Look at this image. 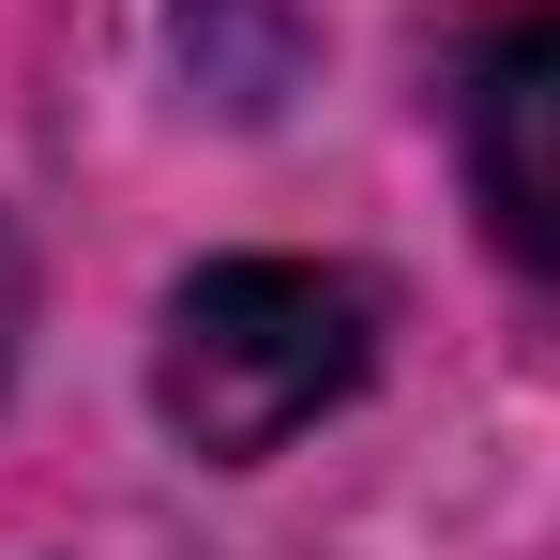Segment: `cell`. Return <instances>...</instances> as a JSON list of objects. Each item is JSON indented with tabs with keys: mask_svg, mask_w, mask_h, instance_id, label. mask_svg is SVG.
<instances>
[{
	"mask_svg": "<svg viewBox=\"0 0 560 560\" xmlns=\"http://www.w3.org/2000/svg\"><path fill=\"white\" fill-rule=\"evenodd\" d=\"M378 364V303L364 273H318V258H212L167 303V349H152V409L183 424L197 455H273L303 440L334 394H364Z\"/></svg>",
	"mask_w": 560,
	"mask_h": 560,
	"instance_id": "6da1fadb",
	"label": "cell"
},
{
	"mask_svg": "<svg viewBox=\"0 0 560 560\" xmlns=\"http://www.w3.org/2000/svg\"><path fill=\"white\" fill-rule=\"evenodd\" d=\"M546 106H560V31H546V15H500V31H485V61H469V183H485V228H500L530 273L560 258Z\"/></svg>",
	"mask_w": 560,
	"mask_h": 560,
	"instance_id": "7a4b0ae2",
	"label": "cell"
},
{
	"mask_svg": "<svg viewBox=\"0 0 560 560\" xmlns=\"http://www.w3.org/2000/svg\"><path fill=\"white\" fill-rule=\"evenodd\" d=\"M0 364H15V243H0Z\"/></svg>",
	"mask_w": 560,
	"mask_h": 560,
	"instance_id": "3957f363",
	"label": "cell"
}]
</instances>
